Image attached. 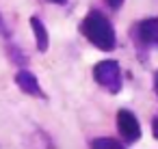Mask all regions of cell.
Wrapping results in <instances>:
<instances>
[{"label": "cell", "mask_w": 158, "mask_h": 149, "mask_svg": "<svg viewBox=\"0 0 158 149\" xmlns=\"http://www.w3.org/2000/svg\"><path fill=\"white\" fill-rule=\"evenodd\" d=\"M15 84L20 87L22 93H26V95H31V97H39V99H46V97H48V95L44 93V89H41L37 76H35L33 71H28V69H20V71L15 74Z\"/></svg>", "instance_id": "5"}, {"label": "cell", "mask_w": 158, "mask_h": 149, "mask_svg": "<svg viewBox=\"0 0 158 149\" xmlns=\"http://www.w3.org/2000/svg\"><path fill=\"white\" fill-rule=\"evenodd\" d=\"M0 37H5V39H11V33H9V28H7V22H5V18L0 15Z\"/></svg>", "instance_id": "9"}, {"label": "cell", "mask_w": 158, "mask_h": 149, "mask_svg": "<svg viewBox=\"0 0 158 149\" xmlns=\"http://www.w3.org/2000/svg\"><path fill=\"white\" fill-rule=\"evenodd\" d=\"M93 80H95L104 91H108L110 95L121 93L123 78H121V67H119V63L113 61V58H104V61L95 63V65H93Z\"/></svg>", "instance_id": "2"}, {"label": "cell", "mask_w": 158, "mask_h": 149, "mask_svg": "<svg viewBox=\"0 0 158 149\" xmlns=\"http://www.w3.org/2000/svg\"><path fill=\"white\" fill-rule=\"evenodd\" d=\"M152 134H154V138L158 140V117L152 119Z\"/></svg>", "instance_id": "11"}, {"label": "cell", "mask_w": 158, "mask_h": 149, "mask_svg": "<svg viewBox=\"0 0 158 149\" xmlns=\"http://www.w3.org/2000/svg\"><path fill=\"white\" fill-rule=\"evenodd\" d=\"M78 33L98 50L102 52H113L117 48V33L113 22L98 9H91L78 24Z\"/></svg>", "instance_id": "1"}, {"label": "cell", "mask_w": 158, "mask_h": 149, "mask_svg": "<svg viewBox=\"0 0 158 149\" xmlns=\"http://www.w3.org/2000/svg\"><path fill=\"white\" fill-rule=\"evenodd\" d=\"M50 2H54V5H67V0H50Z\"/></svg>", "instance_id": "13"}, {"label": "cell", "mask_w": 158, "mask_h": 149, "mask_svg": "<svg viewBox=\"0 0 158 149\" xmlns=\"http://www.w3.org/2000/svg\"><path fill=\"white\" fill-rule=\"evenodd\" d=\"M126 143H117L115 138H93L89 143V147L93 149H121Z\"/></svg>", "instance_id": "7"}, {"label": "cell", "mask_w": 158, "mask_h": 149, "mask_svg": "<svg viewBox=\"0 0 158 149\" xmlns=\"http://www.w3.org/2000/svg\"><path fill=\"white\" fill-rule=\"evenodd\" d=\"M154 89H156V95H158V71L154 74Z\"/></svg>", "instance_id": "12"}, {"label": "cell", "mask_w": 158, "mask_h": 149, "mask_svg": "<svg viewBox=\"0 0 158 149\" xmlns=\"http://www.w3.org/2000/svg\"><path fill=\"white\" fill-rule=\"evenodd\" d=\"M117 130H119V134H121L126 145H132V143H136L141 138V123L134 117V112L128 110V108L117 110Z\"/></svg>", "instance_id": "4"}, {"label": "cell", "mask_w": 158, "mask_h": 149, "mask_svg": "<svg viewBox=\"0 0 158 149\" xmlns=\"http://www.w3.org/2000/svg\"><path fill=\"white\" fill-rule=\"evenodd\" d=\"M130 37L141 52L149 48H158V18H147L136 22L130 30Z\"/></svg>", "instance_id": "3"}, {"label": "cell", "mask_w": 158, "mask_h": 149, "mask_svg": "<svg viewBox=\"0 0 158 149\" xmlns=\"http://www.w3.org/2000/svg\"><path fill=\"white\" fill-rule=\"evenodd\" d=\"M9 54H11V61H13V63H18V65H26V56H24V52H22L20 48L9 46Z\"/></svg>", "instance_id": "8"}, {"label": "cell", "mask_w": 158, "mask_h": 149, "mask_svg": "<svg viewBox=\"0 0 158 149\" xmlns=\"http://www.w3.org/2000/svg\"><path fill=\"white\" fill-rule=\"evenodd\" d=\"M28 24H31V28H33V35H35L37 50H39V52H48V48H50V35H48L46 24H44L37 15H31Z\"/></svg>", "instance_id": "6"}, {"label": "cell", "mask_w": 158, "mask_h": 149, "mask_svg": "<svg viewBox=\"0 0 158 149\" xmlns=\"http://www.w3.org/2000/svg\"><path fill=\"white\" fill-rule=\"evenodd\" d=\"M126 2V0H106V5L113 9V11H117V9H121V5Z\"/></svg>", "instance_id": "10"}]
</instances>
